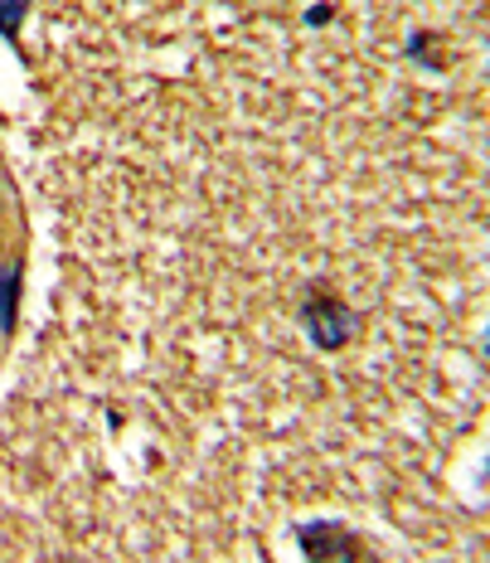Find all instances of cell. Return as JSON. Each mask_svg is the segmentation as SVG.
<instances>
[{
  "instance_id": "1",
  "label": "cell",
  "mask_w": 490,
  "mask_h": 563,
  "mask_svg": "<svg viewBox=\"0 0 490 563\" xmlns=\"http://www.w3.org/2000/svg\"><path fill=\"white\" fill-rule=\"evenodd\" d=\"M297 321H301V331H307V340L321 350V355L345 350L349 335H355V311H349V301L335 287H325V282H307Z\"/></svg>"
},
{
  "instance_id": "2",
  "label": "cell",
  "mask_w": 490,
  "mask_h": 563,
  "mask_svg": "<svg viewBox=\"0 0 490 563\" xmlns=\"http://www.w3.org/2000/svg\"><path fill=\"white\" fill-rule=\"evenodd\" d=\"M291 539H297L307 563H379V554L345 520H325V515L321 520H301Z\"/></svg>"
},
{
  "instance_id": "3",
  "label": "cell",
  "mask_w": 490,
  "mask_h": 563,
  "mask_svg": "<svg viewBox=\"0 0 490 563\" xmlns=\"http://www.w3.org/2000/svg\"><path fill=\"white\" fill-rule=\"evenodd\" d=\"M20 287H25V253H10L0 267V340L15 335L20 321Z\"/></svg>"
},
{
  "instance_id": "4",
  "label": "cell",
  "mask_w": 490,
  "mask_h": 563,
  "mask_svg": "<svg viewBox=\"0 0 490 563\" xmlns=\"http://www.w3.org/2000/svg\"><path fill=\"white\" fill-rule=\"evenodd\" d=\"M25 15H30V0H0V40L10 49H20V30H25Z\"/></svg>"
},
{
  "instance_id": "5",
  "label": "cell",
  "mask_w": 490,
  "mask_h": 563,
  "mask_svg": "<svg viewBox=\"0 0 490 563\" xmlns=\"http://www.w3.org/2000/svg\"><path fill=\"white\" fill-rule=\"evenodd\" d=\"M331 20V5H311V15H307V25H325Z\"/></svg>"
}]
</instances>
